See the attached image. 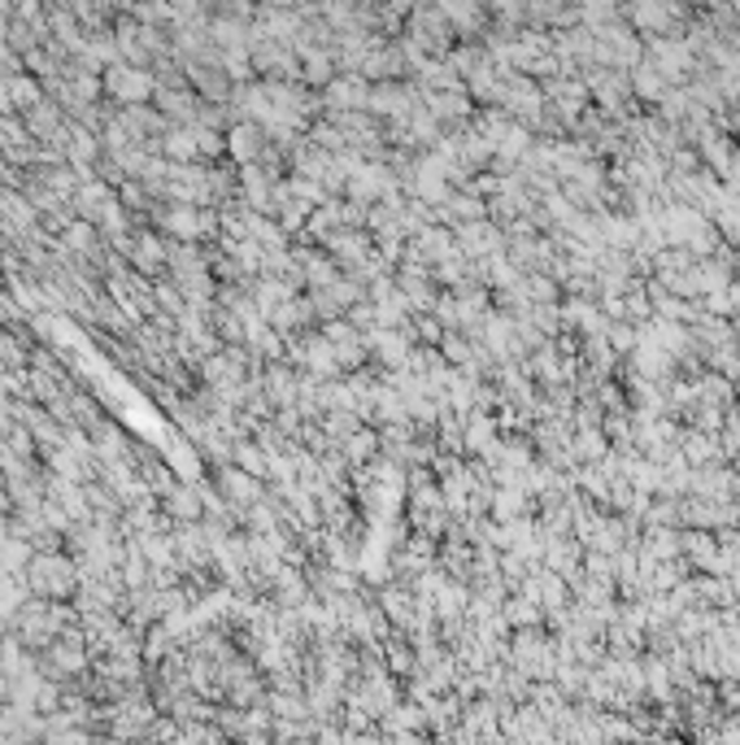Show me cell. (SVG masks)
I'll return each mask as SVG.
<instances>
[{
	"label": "cell",
	"mask_w": 740,
	"mask_h": 745,
	"mask_svg": "<svg viewBox=\"0 0 740 745\" xmlns=\"http://www.w3.org/2000/svg\"><path fill=\"white\" fill-rule=\"evenodd\" d=\"M79 584H84L79 563H75L66 550H58V554H36L31 567H27V589H31V597H44V602H75V597H79Z\"/></svg>",
	"instance_id": "cell-1"
},
{
	"label": "cell",
	"mask_w": 740,
	"mask_h": 745,
	"mask_svg": "<svg viewBox=\"0 0 740 745\" xmlns=\"http://www.w3.org/2000/svg\"><path fill=\"white\" fill-rule=\"evenodd\" d=\"M101 84H105V101L118 105V110H127V105H153V97H157L153 71H136L127 62H114L101 75Z\"/></svg>",
	"instance_id": "cell-2"
},
{
	"label": "cell",
	"mask_w": 740,
	"mask_h": 745,
	"mask_svg": "<svg viewBox=\"0 0 740 745\" xmlns=\"http://www.w3.org/2000/svg\"><path fill=\"white\" fill-rule=\"evenodd\" d=\"M214 484H218V497H222L235 515H248L253 506H261V502H266L261 480L244 476V471H240V467H231V463H222V467L214 471Z\"/></svg>",
	"instance_id": "cell-3"
},
{
	"label": "cell",
	"mask_w": 740,
	"mask_h": 745,
	"mask_svg": "<svg viewBox=\"0 0 740 745\" xmlns=\"http://www.w3.org/2000/svg\"><path fill=\"white\" fill-rule=\"evenodd\" d=\"M162 515L175 523V528H188V523H201L205 519V502H201V484H188V480H175L162 497Z\"/></svg>",
	"instance_id": "cell-4"
},
{
	"label": "cell",
	"mask_w": 740,
	"mask_h": 745,
	"mask_svg": "<svg viewBox=\"0 0 740 745\" xmlns=\"http://www.w3.org/2000/svg\"><path fill=\"white\" fill-rule=\"evenodd\" d=\"M266 153H270L266 127H257V123H235V127L227 131V157H231L240 171H244V166H257Z\"/></svg>",
	"instance_id": "cell-5"
},
{
	"label": "cell",
	"mask_w": 740,
	"mask_h": 745,
	"mask_svg": "<svg viewBox=\"0 0 740 745\" xmlns=\"http://www.w3.org/2000/svg\"><path fill=\"white\" fill-rule=\"evenodd\" d=\"M322 101L331 105V114H357V110H370V84L361 75H344V79H331Z\"/></svg>",
	"instance_id": "cell-6"
},
{
	"label": "cell",
	"mask_w": 740,
	"mask_h": 745,
	"mask_svg": "<svg viewBox=\"0 0 740 745\" xmlns=\"http://www.w3.org/2000/svg\"><path fill=\"white\" fill-rule=\"evenodd\" d=\"M118 201V192L110 188V184H101V179H88V184H79V192H75V201H71V210H75V218H84V223H101L105 214H110V205Z\"/></svg>",
	"instance_id": "cell-7"
},
{
	"label": "cell",
	"mask_w": 740,
	"mask_h": 745,
	"mask_svg": "<svg viewBox=\"0 0 740 745\" xmlns=\"http://www.w3.org/2000/svg\"><path fill=\"white\" fill-rule=\"evenodd\" d=\"M309 301H314V310H318L322 318H335V314H353V310H357L361 288H357L353 279H335V283H327V288H314Z\"/></svg>",
	"instance_id": "cell-8"
},
{
	"label": "cell",
	"mask_w": 740,
	"mask_h": 745,
	"mask_svg": "<svg viewBox=\"0 0 740 745\" xmlns=\"http://www.w3.org/2000/svg\"><path fill=\"white\" fill-rule=\"evenodd\" d=\"M314 314H318V310H314V301H309V296H292V301H283L279 310H270V314H266V323H270L279 336H296L301 327H309V323H314Z\"/></svg>",
	"instance_id": "cell-9"
},
{
	"label": "cell",
	"mask_w": 740,
	"mask_h": 745,
	"mask_svg": "<svg viewBox=\"0 0 740 745\" xmlns=\"http://www.w3.org/2000/svg\"><path fill=\"white\" fill-rule=\"evenodd\" d=\"M162 157L170 166H196L201 153H196V127H170L162 136Z\"/></svg>",
	"instance_id": "cell-10"
},
{
	"label": "cell",
	"mask_w": 740,
	"mask_h": 745,
	"mask_svg": "<svg viewBox=\"0 0 740 745\" xmlns=\"http://www.w3.org/2000/svg\"><path fill=\"white\" fill-rule=\"evenodd\" d=\"M436 18H441L436 10H419V14H414V40H419L423 49H445V45H449V27H445V23L436 27Z\"/></svg>",
	"instance_id": "cell-11"
},
{
	"label": "cell",
	"mask_w": 740,
	"mask_h": 745,
	"mask_svg": "<svg viewBox=\"0 0 740 745\" xmlns=\"http://www.w3.org/2000/svg\"><path fill=\"white\" fill-rule=\"evenodd\" d=\"M419 257H423V262L449 257V236H445V231H423V236H419Z\"/></svg>",
	"instance_id": "cell-12"
},
{
	"label": "cell",
	"mask_w": 740,
	"mask_h": 745,
	"mask_svg": "<svg viewBox=\"0 0 740 745\" xmlns=\"http://www.w3.org/2000/svg\"><path fill=\"white\" fill-rule=\"evenodd\" d=\"M414 658H419V654H414L410 645H401V641L388 649V667H393L397 675H410V671H414Z\"/></svg>",
	"instance_id": "cell-13"
},
{
	"label": "cell",
	"mask_w": 740,
	"mask_h": 745,
	"mask_svg": "<svg viewBox=\"0 0 740 745\" xmlns=\"http://www.w3.org/2000/svg\"><path fill=\"white\" fill-rule=\"evenodd\" d=\"M14 745H44V736H31V741H14Z\"/></svg>",
	"instance_id": "cell-14"
}]
</instances>
